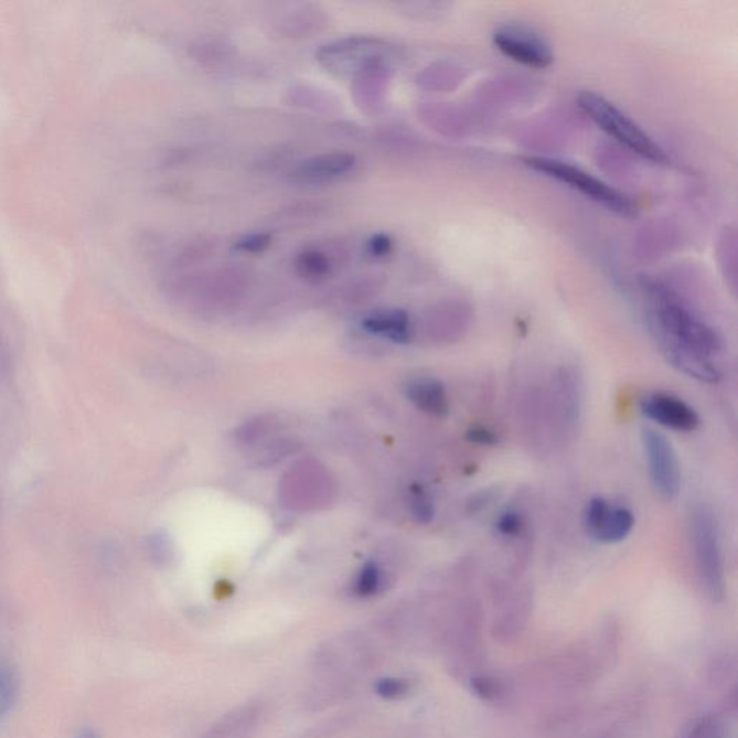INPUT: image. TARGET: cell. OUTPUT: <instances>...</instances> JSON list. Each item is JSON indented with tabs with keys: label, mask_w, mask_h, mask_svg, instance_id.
I'll use <instances>...</instances> for the list:
<instances>
[{
	"label": "cell",
	"mask_w": 738,
	"mask_h": 738,
	"mask_svg": "<svg viewBox=\"0 0 738 738\" xmlns=\"http://www.w3.org/2000/svg\"><path fill=\"white\" fill-rule=\"evenodd\" d=\"M270 25L276 34L298 40L321 32L328 25V17L317 4H290L271 19Z\"/></svg>",
	"instance_id": "cell-11"
},
{
	"label": "cell",
	"mask_w": 738,
	"mask_h": 738,
	"mask_svg": "<svg viewBox=\"0 0 738 738\" xmlns=\"http://www.w3.org/2000/svg\"><path fill=\"white\" fill-rule=\"evenodd\" d=\"M361 327L371 335L385 338L396 343H408L413 340L410 314L402 309H378L364 317Z\"/></svg>",
	"instance_id": "cell-13"
},
{
	"label": "cell",
	"mask_w": 738,
	"mask_h": 738,
	"mask_svg": "<svg viewBox=\"0 0 738 738\" xmlns=\"http://www.w3.org/2000/svg\"><path fill=\"white\" fill-rule=\"evenodd\" d=\"M321 211L322 206L318 204L293 205L285 211L281 221L284 223H304V221L317 218Z\"/></svg>",
	"instance_id": "cell-26"
},
{
	"label": "cell",
	"mask_w": 738,
	"mask_h": 738,
	"mask_svg": "<svg viewBox=\"0 0 738 738\" xmlns=\"http://www.w3.org/2000/svg\"><path fill=\"white\" fill-rule=\"evenodd\" d=\"M272 237L269 233H253L243 235L237 242L233 244V248L238 253L258 254L265 253L271 246Z\"/></svg>",
	"instance_id": "cell-21"
},
{
	"label": "cell",
	"mask_w": 738,
	"mask_h": 738,
	"mask_svg": "<svg viewBox=\"0 0 738 738\" xmlns=\"http://www.w3.org/2000/svg\"><path fill=\"white\" fill-rule=\"evenodd\" d=\"M393 250V238L384 233L374 234L373 237H370L368 242H366L365 246L366 254H368L370 257L375 258V260L389 256Z\"/></svg>",
	"instance_id": "cell-25"
},
{
	"label": "cell",
	"mask_w": 738,
	"mask_h": 738,
	"mask_svg": "<svg viewBox=\"0 0 738 738\" xmlns=\"http://www.w3.org/2000/svg\"><path fill=\"white\" fill-rule=\"evenodd\" d=\"M388 45L374 36H347L323 45L317 53L318 63L338 77H354L366 64L387 60Z\"/></svg>",
	"instance_id": "cell-5"
},
{
	"label": "cell",
	"mask_w": 738,
	"mask_h": 738,
	"mask_svg": "<svg viewBox=\"0 0 738 738\" xmlns=\"http://www.w3.org/2000/svg\"><path fill=\"white\" fill-rule=\"evenodd\" d=\"M293 94V101L298 103V106L310 107L313 106L317 110H321L322 107L331 108V98L324 96L323 93L317 90H310L308 87L296 88Z\"/></svg>",
	"instance_id": "cell-24"
},
{
	"label": "cell",
	"mask_w": 738,
	"mask_h": 738,
	"mask_svg": "<svg viewBox=\"0 0 738 738\" xmlns=\"http://www.w3.org/2000/svg\"><path fill=\"white\" fill-rule=\"evenodd\" d=\"M643 293L649 331L665 360L691 378L718 383L723 377L716 361L724 350L721 336L667 286L648 281Z\"/></svg>",
	"instance_id": "cell-1"
},
{
	"label": "cell",
	"mask_w": 738,
	"mask_h": 738,
	"mask_svg": "<svg viewBox=\"0 0 738 738\" xmlns=\"http://www.w3.org/2000/svg\"><path fill=\"white\" fill-rule=\"evenodd\" d=\"M689 535L695 564L705 590L714 600H720L726 593V573H724L720 531L708 507L697 506L691 512Z\"/></svg>",
	"instance_id": "cell-4"
},
{
	"label": "cell",
	"mask_w": 738,
	"mask_h": 738,
	"mask_svg": "<svg viewBox=\"0 0 738 738\" xmlns=\"http://www.w3.org/2000/svg\"><path fill=\"white\" fill-rule=\"evenodd\" d=\"M467 439L470 441V443L479 446H493L498 443V436L495 432L482 426L470 429L467 432Z\"/></svg>",
	"instance_id": "cell-28"
},
{
	"label": "cell",
	"mask_w": 738,
	"mask_h": 738,
	"mask_svg": "<svg viewBox=\"0 0 738 738\" xmlns=\"http://www.w3.org/2000/svg\"><path fill=\"white\" fill-rule=\"evenodd\" d=\"M77 738H98V736L96 735V732H93L90 730H86V731L79 732V736Z\"/></svg>",
	"instance_id": "cell-31"
},
{
	"label": "cell",
	"mask_w": 738,
	"mask_h": 738,
	"mask_svg": "<svg viewBox=\"0 0 738 738\" xmlns=\"http://www.w3.org/2000/svg\"><path fill=\"white\" fill-rule=\"evenodd\" d=\"M389 82L387 60H377L366 64L352 77V97L355 105L365 113H377L383 106Z\"/></svg>",
	"instance_id": "cell-12"
},
{
	"label": "cell",
	"mask_w": 738,
	"mask_h": 738,
	"mask_svg": "<svg viewBox=\"0 0 738 738\" xmlns=\"http://www.w3.org/2000/svg\"><path fill=\"white\" fill-rule=\"evenodd\" d=\"M577 106L599 129L638 157L661 167L671 163L665 150L608 98L595 92H582L577 97Z\"/></svg>",
	"instance_id": "cell-2"
},
{
	"label": "cell",
	"mask_w": 738,
	"mask_h": 738,
	"mask_svg": "<svg viewBox=\"0 0 738 738\" xmlns=\"http://www.w3.org/2000/svg\"><path fill=\"white\" fill-rule=\"evenodd\" d=\"M472 686L477 694L482 695L483 698H492L500 693V686L495 681L489 678L473 680Z\"/></svg>",
	"instance_id": "cell-30"
},
{
	"label": "cell",
	"mask_w": 738,
	"mask_h": 738,
	"mask_svg": "<svg viewBox=\"0 0 738 738\" xmlns=\"http://www.w3.org/2000/svg\"><path fill=\"white\" fill-rule=\"evenodd\" d=\"M689 738H721L720 726L713 720H703L691 732Z\"/></svg>",
	"instance_id": "cell-29"
},
{
	"label": "cell",
	"mask_w": 738,
	"mask_h": 738,
	"mask_svg": "<svg viewBox=\"0 0 738 738\" xmlns=\"http://www.w3.org/2000/svg\"><path fill=\"white\" fill-rule=\"evenodd\" d=\"M375 688H377V694H379L381 697L393 699L403 697L404 694H407V691L410 689V685H408L406 680L384 678L379 681Z\"/></svg>",
	"instance_id": "cell-27"
},
{
	"label": "cell",
	"mask_w": 738,
	"mask_h": 738,
	"mask_svg": "<svg viewBox=\"0 0 738 738\" xmlns=\"http://www.w3.org/2000/svg\"><path fill=\"white\" fill-rule=\"evenodd\" d=\"M587 531L601 544H619L632 534L634 516L631 510L616 506L605 498L596 496L585 512Z\"/></svg>",
	"instance_id": "cell-8"
},
{
	"label": "cell",
	"mask_w": 738,
	"mask_h": 738,
	"mask_svg": "<svg viewBox=\"0 0 738 738\" xmlns=\"http://www.w3.org/2000/svg\"><path fill=\"white\" fill-rule=\"evenodd\" d=\"M492 40L502 54L525 67L544 69L553 64L552 45L533 28L510 23L498 28Z\"/></svg>",
	"instance_id": "cell-7"
},
{
	"label": "cell",
	"mask_w": 738,
	"mask_h": 738,
	"mask_svg": "<svg viewBox=\"0 0 738 738\" xmlns=\"http://www.w3.org/2000/svg\"><path fill=\"white\" fill-rule=\"evenodd\" d=\"M411 515L420 524H429L435 516V505L430 496L421 488H415L411 492Z\"/></svg>",
	"instance_id": "cell-22"
},
{
	"label": "cell",
	"mask_w": 738,
	"mask_h": 738,
	"mask_svg": "<svg viewBox=\"0 0 738 738\" xmlns=\"http://www.w3.org/2000/svg\"><path fill=\"white\" fill-rule=\"evenodd\" d=\"M641 440L653 488L664 500L674 501L681 491V467L674 446L652 427H643Z\"/></svg>",
	"instance_id": "cell-6"
},
{
	"label": "cell",
	"mask_w": 738,
	"mask_h": 738,
	"mask_svg": "<svg viewBox=\"0 0 738 738\" xmlns=\"http://www.w3.org/2000/svg\"><path fill=\"white\" fill-rule=\"evenodd\" d=\"M18 678L11 666L0 664V717L17 702Z\"/></svg>",
	"instance_id": "cell-20"
},
{
	"label": "cell",
	"mask_w": 738,
	"mask_h": 738,
	"mask_svg": "<svg viewBox=\"0 0 738 738\" xmlns=\"http://www.w3.org/2000/svg\"><path fill=\"white\" fill-rule=\"evenodd\" d=\"M333 269H335V261H333L332 254L323 248H303L295 258V271L310 284H321L327 280Z\"/></svg>",
	"instance_id": "cell-16"
},
{
	"label": "cell",
	"mask_w": 738,
	"mask_h": 738,
	"mask_svg": "<svg viewBox=\"0 0 738 738\" xmlns=\"http://www.w3.org/2000/svg\"><path fill=\"white\" fill-rule=\"evenodd\" d=\"M554 389H556L554 399L557 402V408L559 415H561V420L566 423L567 427L573 429V427L576 426V423H578V418H580L581 410L580 385H578L576 374L563 370L561 373L557 375Z\"/></svg>",
	"instance_id": "cell-15"
},
{
	"label": "cell",
	"mask_w": 738,
	"mask_h": 738,
	"mask_svg": "<svg viewBox=\"0 0 738 738\" xmlns=\"http://www.w3.org/2000/svg\"><path fill=\"white\" fill-rule=\"evenodd\" d=\"M641 410L649 420L680 432L695 431L702 421L694 407L671 394H649L642 398Z\"/></svg>",
	"instance_id": "cell-10"
},
{
	"label": "cell",
	"mask_w": 738,
	"mask_h": 738,
	"mask_svg": "<svg viewBox=\"0 0 738 738\" xmlns=\"http://www.w3.org/2000/svg\"><path fill=\"white\" fill-rule=\"evenodd\" d=\"M356 167L355 154L347 152H331L317 154L300 162L290 172V181L299 185L318 186L343 180L354 172Z\"/></svg>",
	"instance_id": "cell-9"
},
{
	"label": "cell",
	"mask_w": 738,
	"mask_h": 738,
	"mask_svg": "<svg viewBox=\"0 0 738 738\" xmlns=\"http://www.w3.org/2000/svg\"><path fill=\"white\" fill-rule=\"evenodd\" d=\"M191 54L204 67L215 68L232 58L233 49L223 41H200L199 44L192 45Z\"/></svg>",
	"instance_id": "cell-17"
},
{
	"label": "cell",
	"mask_w": 738,
	"mask_h": 738,
	"mask_svg": "<svg viewBox=\"0 0 738 738\" xmlns=\"http://www.w3.org/2000/svg\"><path fill=\"white\" fill-rule=\"evenodd\" d=\"M384 586L383 570L377 564L368 563L362 567L354 582V591L359 597H371L377 595Z\"/></svg>",
	"instance_id": "cell-19"
},
{
	"label": "cell",
	"mask_w": 738,
	"mask_h": 738,
	"mask_svg": "<svg viewBox=\"0 0 738 738\" xmlns=\"http://www.w3.org/2000/svg\"><path fill=\"white\" fill-rule=\"evenodd\" d=\"M215 250V242L213 238L199 237L191 239L190 243L185 244V247L178 253L175 265L177 267H190L199 265V263L204 261L205 258L211 256V253Z\"/></svg>",
	"instance_id": "cell-18"
},
{
	"label": "cell",
	"mask_w": 738,
	"mask_h": 738,
	"mask_svg": "<svg viewBox=\"0 0 738 738\" xmlns=\"http://www.w3.org/2000/svg\"><path fill=\"white\" fill-rule=\"evenodd\" d=\"M524 163L533 171L552 178L571 190L580 192L587 199L595 201L596 204L605 206L606 210L622 216L637 215V204L628 195L614 190L613 186L582 171L575 164L558 161L553 158H525Z\"/></svg>",
	"instance_id": "cell-3"
},
{
	"label": "cell",
	"mask_w": 738,
	"mask_h": 738,
	"mask_svg": "<svg viewBox=\"0 0 738 738\" xmlns=\"http://www.w3.org/2000/svg\"><path fill=\"white\" fill-rule=\"evenodd\" d=\"M408 399L421 411L435 417L449 415L450 404L448 393L436 379H416L406 387Z\"/></svg>",
	"instance_id": "cell-14"
},
{
	"label": "cell",
	"mask_w": 738,
	"mask_h": 738,
	"mask_svg": "<svg viewBox=\"0 0 738 738\" xmlns=\"http://www.w3.org/2000/svg\"><path fill=\"white\" fill-rule=\"evenodd\" d=\"M524 516L518 511L507 510L502 512L496 521L498 533L504 537H516L524 530Z\"/></svg>",
	"instance_id": "cell-23"
}]
</instances>
